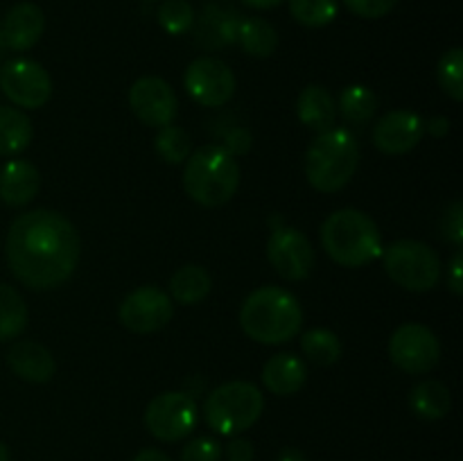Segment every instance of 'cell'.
I'll use <instances>...</instances> for the list:
<instances>
[{"label": "cell", "mask_w": 463, "mask_h": 461, "mask_svg": "<svg viewBox=\"0 0 463 461\" xmlns=\"http://www.w3.org/2000/svg\"><path fill=\"white\" fill-rule=\"evenodd\" d=\"M134 116L147 127L172 125L176 116V93L161 77H140L129 90Z\"/></svg>", "instance_id": "5bb4252c"}, {"label": "cell", "mask_w": 463, "mask_h": 461, "mask_svg": "<svg viewBox=\"0 0 463 461\" xmlns=\"http://www.w3.org/2000/svg\"><path fill=\"white\" fill-rule=\"evenodd\" d=\"M199 407L185 391L158 393L145 409V425L149 434L163 443H175L197 428Z\"/></svg>", "instance_id": "ba28073f"}, {"label": "cell", "mask_w": 463, "mask_h": 461, "mask_svg": "<svg viewBox=\"0 0 463 461\" xmlns=\"http://www.w3.org/2000/svg\"><path fill=\"white\" fill-rule=\"evenodd\" d=\"M443 235H446L455 247H461L463 244V203L461 202H455L446 211V217H443Z\"/></svg>", "instance_id": "e575fe53"}, {"label": "cell", "mask_w": 463, "mask_h": 461, "mask_svg": "<svg viewBox=\"0 0 463 461\" xmlns=\"http://www.w3.org/2000/svg\"><path fill=\"white\" fill-rule=\"evenodd\" d=\"M244 3L253 9H274V7H279L283 0H244Z\"/></svg>", "instance_id": "b9f144b4"}, {"label": "cell", "mask_w": 463, "mask_h": 461, "mask_svg": "<svg viewBox=\"0 0 463 461\" xmlns=\"http://www.w3.org/2000/svg\"><path fill=\"white\" fill-rule=\"evenodd\" d=\"M256 459V450L249 438L233 437L226 446V461H253Z\"/></svg>", "instance_id": "d590c367"}, {"label": "cell", "mask_w": 463, "mask_h": 461, "mask_svg": "<svg viewBox=\"0 0 463 461\" xmlns=\"http://www.w3.org/2000/svg\"><path fill=\"white\" fill-rule=\"evenodd\" d=\"M410 405L414 414L423 420L446 419L452 407L450 389L439 380H425L411 389Z\"/></svg>", "instance_id": "7402d4cb"}, {"label": "cell", "mask_w": 463, "mask_h": 461, "mask_svg": "<svg viewBox=\"0 0 463 461\" xmlns=\"http://www.w3.org/2000/svg\"><path fill=\"white\" fill-rule=\"evenodd\" d=\"M439 84L446 90V95H450L455 102L463 99V52L461 48H450L439 61Z\"/></svg>", "instance_id": "4dcf8cb0"}, {"label": "cell", "mask_w": 463, "mask_h": 461, "mask_svg": "<svg viewBox=\"0 0 463 461\" xmlns=\"http://www.w3.org/2000/svg\"><path fill=\"white\" fill-rule=\"evenodd\" d=\"M461 269H463V253L457 251L455 258L450 262V289L461 296L463 294V280H461Z\"/></svg>", "instance_id": "74e56055"}, {"label": "cell", "mask_w": 463, "mask_h": 461, "mask_svg": "<svg viewBox=\"0 0 463 461\" xmlns=\"http://www.w3.org/2000/svg\"><path fill=\"white\" fill-rule=\"evenodd\" d=\"M154 149H156L163 161L176 165V163H184L193 154V140H190L188 131L181 129V127L165 125L161 127V131L154 138Z\"/></svg>", "instance_id": "f1b7e54d"}, {"label": "cell", "mask_w": 463, "mask_h": 461, "mask_svg": "<svg viewBox=\"0 0 463 461\" xmlns=\"http://www.w3.org/2000/svg\"><path fill=\"white\" fill-rule=\"evenodd\" d=\"M156 18L167 34H185L194 25V12L188 0H165L158 7Z\"/></svg>", "instance_id": "1f68e13d"}, {"label": "cell", "mask_w": 463, "mask_h": 461, "mask_svg": "<svg viewBox=\"0 0 463 461\" xmlns=\"http://www.w3.org/2000/svg\"><path fill=\"white\" fill-rule=\"evenodd\" d=\"M41 174L30 161H9L0 170V202L12 208L27 206L39 194Z\"/></svg>", "instance_id": "ac0fdd59"}, {"label": "cell", "mask_w": 463, "mask_h": 461, "mask_svg": "<svg viewBox=\"0 0 463 461\" xmlns=\"http://www.w3.org/2000/svg\"><path fill=\"white\" fill-rule=\"evenodd\" d=\"M32 122L14 107H0V154L14 156L32 143Z\"/></svg>", "instance_id": "d4e9b609"}, {"label": "cell", "mask_w": 463, "mask_h": 461, "mask_svg": "<svg viewBox=\"0 0 463 461\" xmlns=\"http://www.w3.org/2000/svg\"><path fill=\"white\" fill-rule=\"evenodd\" d=\"M303 310L292 292L276 285H265L247 296L240 310V325L258 343L292 342L301 333Z\"/></svg>", "instance_id": "7a4b0ae2"}, {"label": "cell", "mask_w": 463, "mask_h": 461, "mask_svg": "<svg viewBox=\"0 0 463 461\" xmlns=\"http://www.w3.org/2000/svg\"><path fill=\"white\" fill-rule=\"evenodd\" d=\"M297 116L303 125L321 134V131L333 129L335 118H337V102L326 86L310 84L298 95Z\"/></svg>", "instance_id": "ffe728a7"}, {"label": "cell", "mask_w": 463, "mask_h": 461, "mask_svg": "<svg viewBox=\"0 0 463 461\" xmlns=\"http://www.w3.org/2000/svg\"><path fill=\"white\" fill-rule=\"evenodd\" d=\"M425 129H428L434 138H441V136H446L448 131H450V120H448L446 116H437L425 125Z\"/></svg>", "instance_id": "f35d334b"}, {"label": "cell", "mask_w": 463, "mask_h": 461, "mask_svg": "<svg viewBox=\"0 0 463 461\" xmlns=\"http://www.w3.org/2000/svg\"><path fill=\"white\" fill-rule=\"evenodd\" d=\"M307 371L301 357L294 353H279L262 366V382L276 396H294L306 384Z\"/></svg>", "instance_id": "d6986e66"}, {"label": "cell", "mask_w": 463, "mask_h": 461, "mask_svg": "<svg viewBox=\"0 0 463 461\" xmlns=\"http://www.w3.org/2000/svg\"><path fill=\"white\" fill-rule=\"evenodd\" d=\"M45 30V14L39 5L34 3H18L5 14L3 21V41L7 48L30 50L32 45L39 43Z\"/></svg>", "instance_id": "2e32d148"}, {"label": "cell", "mask_w": 463, "mask_h": 461, "mask_svg": "<svg viewBox=\"0 0 463 461\" xmlns=\"http://www.w3.org/2000/svg\"><path fill=\"white\" fill-rule=\"evenodd\" d=\"M326 253L342 267H364L383 256V235L378 224L357 208H342L328 215L321 226Z\"/></svg>", "instance_id": "277c9868"}, {"label": "cell", "mask_w": 463, "mask_h": 461, "mask_svg": "<svg viewBox=\"0 0 463 461\" xmlns=\"http://www.w3.org/2000/svg\"><path fill=\"white\" fill-rule=\"evenodd\" d=\"M12 274L25 287L45 292L66 283L77 269L81 240L71 220L57 211H30L12 221L5 240Z\"/></svg>", "instance_id": "6da1fadb"}, {"label": "cell", "mask_w": 463, "mask_h": 461, "mask_svg": "<svg viewBox=\"0 0 463 461\" xmlns=\"http://www.w3.org/2000/svg\"><path fill=\"white\" fill-rule=\"evenodd\" d=\"M0 89L21 108H41L52 95V80L39 61L14 59L0 71Z\"/></svg>", "instance_id": "30bf717a"}, {"label": "cell", "mask_w": 463, "mask_h": 461, "mask_svg": "<svg viewBox=\"0 0 463 461\" xmlns=\"http://www.w3.org/2000/svg\"><path fill=\"white\" fill-rule=\"evenodd\" d=\"M27 325V306L18 289L0 283V342L18 337Z\"/></svg>", "instance_id": "484cf974"}, {"label": "cell", "mask_w": 463, "mask_h": 461, "mask_svg": "<svg viewBox=\"0 0 463 461\" xmlns=\"http://www.w3.org/2000/svg\"><path fill=\"white\" fill-rule=\"evenodd\" d=\"M389 278L410 292H430L441 280V258L419 240H398L383 249Z\"/></svg>", "instance_id": "52a82bcc"}, {"label": "cell", "mask_w": 463, "mask_h": 461, "mask_svg": "<svg viewBox=\"0 0 463 461\" xmlns=\"http://www.w3.org/2000/svg\"><path fill=\"white\" fill-rule=\"evenodd\" d=\"M172 316H175V303H172L170 294L154 287V285L134 289L120 303V310H118L120 324L138 334H149L165 328Z\"/></svg>", "instance_id": "8fae6325"}, {"label": "cell", "mask_w": 463, "mask_h": 461, "mask_svg": "<svg viewBox=\"0 0 463 461\" xmlns=\"http://www.w3.org/2000/svg\"><path fill=\"white\" fill-rule=\"evenodd\" d=\"M389 357L405 373H428L441 360V343L428 325L402 324L389 339Z\"/></svg>", "instance_id": "9c48e42d"}, {"label": "cell", "mask_w": 463, "mask_h": 461, "mask_svg": "<svg viewBox=\"0 0 463 461\" xmlns=\"http://www.w3.org/2000/svg\"><path fill=\"white\" fill-rule=\"evenodd\" d=\"M222 456H224V450H222L220 441L208 437L193 438L181 450V461H222Z\"/></svg>", "instance_id": "d6a6232c"}, {"label": "cell", "mask_w": 463, "mask_h": 461, "mask_svg": "<svg viewBox=\"0 0 463 461\" xmlns=\"http://www.w3.org/2000/svg\"><path fill=\"white\" fill-rule=\"evenodd\" d=\"M425 134V122L411 111H392L373 127V145L384 154L401 156L411 152Z\"/></svg>", "instance_id": "9a60e30c"}, {"label": "cell", "mask_w": 463, "mask_h": 461, "mask_svg": "<svg viewBox=\"0 0 463 461\" xmlns=\"http://www.w3.org/2000/svg\"><path fill=\"white\" fill-rule=\"evenodd\" d=\"M249 147H251V136H249V131H244V129L231 131L229 143H226V149H229L233 156H238V154H244Z\"/></svg>", "instance_id": "8d00e7d4"}, {"label": "cell", "mask_w": 463, "mask_h": 461, "mask_svg": "<svg viewBox=\"0 0 463 461\" xmlns=\"http://www.w3.org/2000/svg\"><path fill=\"white\" fill-rule=\"evenodd\" d=\"M235 41L242 45V50L251 57L265 59L271 57L279 48V32L265 18H240L238 34H235Z\"/></svg>", "instance_id": "cb8c5ba5"}, {"label": "cell", "mask_w": 463, "mask_h": 461, "mask_svg": "<svg viewBox=\"0 0 463 461\" xmlns=\"http://www.w3.org/2000/svg\"><path fill=\"white\" fill-rule=\"evenodd\" d=\"M276 461H306V455H303L298 447H283L279 452V459Z\"/></svg>", "instance_id": "60d3db41"}, {"label": "cell", "mask_w": 463, "mask_h": 461, "mask_svg": "<svg viewBox=\"0 0 463 461\" xmlns=\"http://www.w3.org/2000/svg\"><path fill=\"white\" fill-rule=\"evenodd\" d=\"M344 5L360 18H383L393 12L398 0H344Z\"/></svg>", "instance_id": "836d02e7"}, {"label": "cell", "mask_w": 463, "mask_h": 461, "mask_svg": "<svg viewBox=\"0 0 463 461\" xmlns=\"http://www.w3.org/2000/svg\"><path fill=\"white\" fill-rule=\"evenodd\" d=\"M375 108H378V98L371 89L362 84L346 86L339 95V113L344 120L353 122V125H364L373 118Z\"/></svg>", "instance_id": "83f0119b"}, {"label": "cell", "mask_w": 463, "mask_h": 461, "mask_svg": "<svg viewBox=\"0 0 463 461\" xmlns=\"http://www.w3.org/2000/svg\"><path fill=\"white\" fill-rule=\"evenodd\" d=\"M265 411L260 389L244 380H233L217 387L203 405V419L222 437H238L253 428Z\"/></svg>", "instance_id": "8992f818"}, {"label": "cell", "mask_w": 463, "mask_h": 461, "mask_svg": "<svg viewBox=\"0 0 463 461\" xmlns=\"http://www.w3.org/2000/svg\"><path fill=\"white\" fill-rule=\"evenodd\" d=\"M185 90L202 107H222L235 93V75L215 57H199L185 71Z\"/></svg>", "instance_id": "7c38bea8"}, {"label": "cell", "mask_w": 463, "mask_h": 461, "mask_svg": "<svg viewBox=\"0 0 463 461\" xmlns=\"http://www.w3.org/2000/svg\"><path fill=\"white\" fill-rule=\"evenodd\" d=\"M289 14L306 27H326L337 18V0H289Z\"/></svg>", "instance_id": "f546056e"}, {"label": "cell", "mask_w": 463, "mask_h": 461, "mask_svg": "<svg viewBox=\"0 0 463 461\" xmlns=\"http://www.w3.org/2000/svg\"><path fill=\"white\" fill-rule=\"evenodd\" d=\"M240 185V165L222 145H203L185 158L184 188L193 202L220 208L233 199Z\"/></svg>", "instance_id": "3957f363"}, {"label": "cell", "mask_w": 463, "mask_h": 461, "mask_svg": "<svg viewBox=\"0 0 463 461\" xmlns=\"http://www.w3.org/2000/svg\"><path fill=\"white\" fill-rule=\"evenodd\" d=\"M301 351L315 364L333 366L342 357V342H339V337L333 330L315 328L307 330L301 337Z\"/></svg>", "instance_id": "4316f807"}, {"label": "cell", "mask_w": 463, "mask_h": 461, "mask_svg": "<svg viewBox=\"0 0 463 461\" xmlns=\"http://www.w3.org/2000/svg\"><path fill=\"white\" fill-rule=\"evenodd\" d=\"M0 461H9V447L0 441Z\"/></svg>", "instance_id": "7bdbcfd3"}, {"label": "cell", "mask_w": 463, "mask_h": 461, "mask_svg": "<svg viewBox=\"0 0 463 461\" xmlns=\"http://www.w3.org/2000/svg\"><path fill=\"white\" fill-rule=\"evenodd\" d=\"M7 366L25 382L43 384L50 382L57 373V364H54L52 353L39 342L32 339H21L14 343L7 353Z\"/></svg>", "instance_id": "e0dca14e"}, {"label": "cell", "mask_w": 463, "mask_h": 461, "mask_svg": "<svg viewBox=\"0 0 463 461\" xmlns=\"http://www.w3.org/2000/svg\"><path fill=\"white\" fill-rule=\"evenodd\" d=\"M267 258L285 280H303L315 267V249L301 230L279 226L267 242Z\"/></svg>", "instance_id": "4fadbf2b"}, {"label": "cell", "mask_w": 463, "mask_h": 461, "mask_svg": "<svg viewBox=\"0 0 463 461\" xmlns=\"http://www.w3.org/2000/svg\"><path fill=\"white\" fill-rule=\"evenodd\" d=\"M360 165V145L348 129L317 134L306 152V176L319 193L333 194L351 183Z\"/></svg>", "instance_id": "5b68a950"}, {"label": "cell", "mask_w": 463, "mask_h": 461, "mask_svg": "<svg viewBox=\"0 0 463 461\" xmlns=\"http://www.w3.org/2000/svg\"><path fill=\"white\" fill-rule=\"evenodd\" d=\"M240 16L233 9H222L217 5H208L197 23V41L203 48H224L235 43Z\"/></svg>", "instance_id": "44dd1931"}, {"label": "cell", "mask_w": 463, "mask_h": 461, "mask_svg": "<svg viewBox=\"0 0 463 461\" xmlns=\"http://www.w3.org/2000/svg\"><path fill=\"white\" fill-rule=\"evenodd\" d=\"M213 278L202 265H184L175 271L170 280V292L181 306H197L211 294Z\"/></svg>", "instance_id": "603a6c76"}, {"label": "cell", "mask_w": 463, "mask_h": 461, "mask_svg": "<svg viewBox=\"0 0 463 461\" xmlns=\"http://www.w3.org/2000/svg\"><path fill=\"white\" fill-rule=\"evenodd\" d=\"M134 461H172V459L165 455V452L156 450V447H145V450H140L138 455L134 456Z\"/></svg>", "instance_id": "ab89813d"}]
</instances>
